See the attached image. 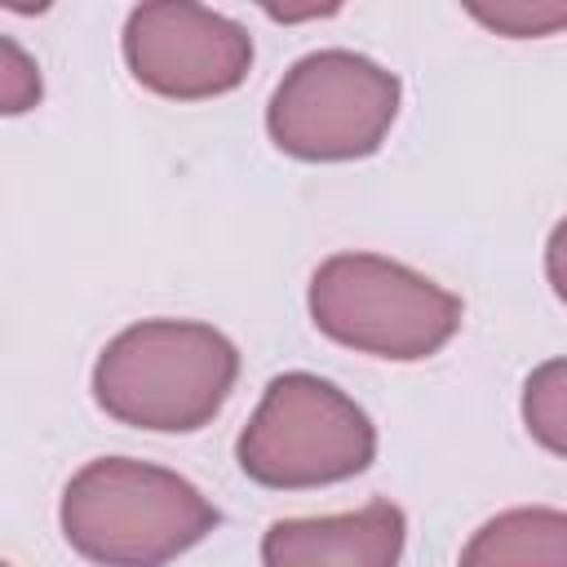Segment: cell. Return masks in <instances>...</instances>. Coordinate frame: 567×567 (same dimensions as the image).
I'll list each match as a JSON object with an SVG mask.
<instances>
[{"mask_svg": "<svg viewBox=\"0 0 567 567\" xmlns=\"http://www.w3.org/2000/svg\"><path fill=\"white\" fill-rule=\"evenodd\" d=\"M239 346L204 319H137L93 359V403L146 434H195L230 399Z\"/></svg>", "mask_w": 567, "mask_h": 567, "instance_id": "obj_1", "label": "cell"}, {"mask_svg": "<svg viewBox=\"0 0 567 567\" xmlns=\"http://www.w3.org/2000/svg\"><path fill=\"white\" fill-rule=\"evenodd\" d=\"M217 523V505L186 474L137 456L84 461L58 501L66 545L93 567H168Z\"/></svg>", "mask_w": 567, "mask_h": 567, "instance_id": "obj_2", "label": "cell"}, {"mask_svg": "<svg viewBox=\"0 0 567 567\" xmlns=\"http://www.w3.org/2000/svg\"><path fill=\"white\" fill-rule=\"evenodd\" d=\"M306 310L328 341L385 363H421L439 354L465 319V301L452 288L385 252L354 248L315 266Z\"/></svg>", "mask_w": 567, "mask_h": 567, "instance_id": "obj_3", "label": "cell"}, {"mask_svg": "<svg viewBox=\"0 0 567 567\" xmlns=\"http://www.w3.org/2000/svg\"><path fill=\"white\" fill-rule=\"evenodd\" d=\"M244 478L270 492H310L359 478L377 461L372 416L319 372H279L235 439Z\"/></svg>", "mask_w": 567, "mask_h": 567, "instance_id": "obj_4", "label": "cell"}, {"mask_svg": "<svg viewBox=\"0 0 567 567\" xmlns=\"http://www.w3.org/2000/svg\"><path fill=\"white\" fill-rule=\"evenodd\" d=\"M399 106L403 84L390 66L354 49H315L279 75L266 102V133L288 159L350 164L385 146Z\"/></svg>", "mask_w": 567, "mask_h": 567, "instance_id": "obj_5", "label": "cell"}, {"mask_svg": "<svg viewBox=\"0 0 567 567\" xmlns=\"http://www.w3.org/2000/svg\"><path fill=\"white\" fill-rule=\"evenodd\" d=\"M120 53L128 75L168 102L226 97L248 80L257 58L244 22L190 0H155L128 9Z\"/></svg>", "mask_w": 567, "mask_h": 567, "instance_id": "obj_6", "label": "cell"}, {"mask_svg": "<svg viewBox=\"0 0 567 567\" xmlns=\"http://www.w3.org/2000/svg\"><path fill=\"white\" fill-rule=\"evenodd\" d=\"M408 518L394 501L346 514L279 518L261 532V567H399Z\"/></svg>", "mask_w": 567, "mask_h": 567, "instance_id": "obj_7", "label": "cell"}, {"mask_svg": "<svg viewBox=\"0 0 567 567\" xmlns=\"http://www.w3.org/2000/svg\"><path fill=\"white\" fill-rule=\"evenodd\" d=\"M456 567H567V509L514 505L470 532Z\"/></svg>", "mask_w": 567, "mask_h": 567, "instance_id": "obj_8", "label": "cell"}, {"mask_svg": "<svg viewBox=\"0 0 567 567\" xmlns=\"http://www.w3.org/2000/svg\"><path fill=\"white\" fill-rule=\"evenodd\" d=\"M518 412L532 443L567 461V354H554L527 372Z\"/></svg>", "mask_w": 567, "mask_h": 567, "instance_id": "obj_9", "label": "cell"}, {"mask_svg": "<svg viewBox=\"0 0 567 567\" xmlns=\"http://www.w3.org/2000/svg\"><path fill=\"white\" fill-rule=\"evenodd\" d=\"M465 13L505 40H545L567 31V0H496V4H465Z\"/></svg>", "mask_w": 567, "mask_h": 567, "instance_id": "obj_10", "label": "cell"}, {"mask_svg": "<svg viewBox=\"0 0 567 567\" xmlns=\"http://www.w3.org/2000/svg\"><path fill=\"white\" fill-rule=\"evenodd\" d=\"M40 97H44V80L35 58L13 35H0V111L27 115L31 106H40Z\"/></svg>", "mask_w": 567, "mask_h": 567, "instance_id": "obj_11", "label": "cell"}, {"mask_svg": "<svg viewBox=\"0 0 567 567\" xmlns=\"http://www.w3.org/2000/svg\"><path fill=\"white\" fill-rule=\"evenodd\" d=\"M545 279L554 288V297L567 306V217L554 221V230L545 239Z\"/></svg>", "mask_w": 567, "mask_h": 567, "instance_id": "obj_12", "label": "cell"}, {"mask_svg": "<svg viewBox=\"0 0 567 567\" xmlns=\"http://www.w3.org/2000/svg\"><path fill=\"white\" fill-rule=\"evenodd\" d=\"M261 13H266L270 22H284V27H288V22H315V18H332V13H337V4H323V9H275V4H266Z\"/></svg>", "mask_w": 567, "mask_h": 567, "instance_id": "obj_13", "label": "cell"}, {"mask_svg": "<svg viewBox=\"0 0 567 567\" xmlns=\"http://www.w3.org/2000/svg\"><path fill=\"white\" fill-rule=\"evenodd\" d=\"M4 567H13V563H4Z\"/></svg>", "mask_w": 567, "mask_h": 567, "instance_id": "obj_14", "label": "cell"}]
</instances>
